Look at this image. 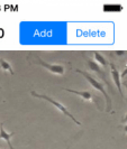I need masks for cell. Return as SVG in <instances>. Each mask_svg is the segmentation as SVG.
<instances>
[{"label":"cell","mask_w":127,"mask_h":149,"mask_svg":"<svg viewBox=\"0 0 127 149\" xmlns=\"http://www.w3.org/2000/svg\"><path fill=\"white\" fill-rule=\"evenodd\" d=\"M27 60L29 61L30 63H33V64H38V65L43 66L47 71H50L51 73L59 75H63L67 72V68L70 67V63H56V64L46 63L45 61H43L38 55L34 54V53H32L29 56H27Z\"/></svg>","instance_id":"6da1fadb"},{"label":"cell","mask_w":127,"mask_h":149,"mask_svg":"<svg viewBox=\"0 0 127 149\" xmlns=\"http://www.w3.org/2000/svg\"><path fill=\"white\" fill-rule=\"evenodd\" d=\"M78 73H80V74H82L86 79H87V81L95 88L96 90L98 91H100L102 94H104V97H105V100H106V108H107V111H110V109H112V101H110V97H108V94H107V92H106L105 90V86H104V84L102 83H100V81H97L93 76L91 74H89L88 72H84V71H81V70H79V68H76L75 70Z\"/></svg>","instance_id":"7a4b0ae2"},{"label":"cell","mask_w":127,"mask_h":149,"mask_svg":"<svg viewBox=\"0 0 127 149\" xmlns=\"http://www.w3.org/2000/svg\"><path fill=\"white\" fill-rule=\"evenodd\" d=\"M32 95H33V97H38V99H44V100H46V101H48V102H50V103H52V104L54 105V107H55L58 110H60V111L62 112L63 114H65L67 117H69V118L72 120L74 123H76L78 126H81V123H80L78 120L75 119L74 117H73V116H72L70 112L67 111V108H65V107H64L63 104H61L60 102L55 101L54 99H52V97H47V95H45V94H38V93H36L35 91H33V92H32Z\"/></svg>","instance_id":"3957f363"},{"label":"cell","mask_w":127,"mask_h":149,"mask_svg":"<svg viewBox=\"0 0 127 149\" xmlns=\"http://www.w3.org/2000/svg\"><path fill=\"white\" fill-rule=\"evenodd\" d=\"M86 65H87V67H88V70H89L90 72L96 73L99 77H101L102 80H105V72H104L102 68H100V65L98 63H96L95 61L90 60L88 57H86Z\"/></svg>","instance_id":"277c9868"},{"label":"cell","mask_w":127,"mask_h":149,"mask_svg":"<svg viewBox=\"0 0 127 149\" xmlns=\"http://www.w3.org/2000/svg\"><path fill=\"white\" fill-rule=\"evenodd\" d=\"M109 66H110V68H112V80H114V82H115V84H116V86L118 88L119 93L121 94V95H124V94H123V90H121V79H120L119 72H118V70L116 68V66H115L112 63H109Z\"/></svg>","instance_id":"5b68a950"},{"label":"cell","mask_w":127,"mask_h":149,"mask_svg":"<svg viewBox=\"0 0 127 149\" xmlns=\"http://www.w3.org/2000/svg\"><path fill=\"white\" fill-rule=\"evenodd\" d=\"M67 92H71V93H74L76 95L81 97L82 99L87 100V101H95L96 102V97L93 95L92 92L90 91H76V90H71V89H64Z\"/></svg>","instance_id":"8992f818"},{"label":"cell","mask_w":127,"mask_h":149,"mask_svg":"<svg viewBox=\"0 0 127 149\" xmlns=\"http://www.w3.org/2000/svg\"><path fill=\"white\" fill-rule=\"evenodd\" d=\"M13 134H15L14 132H6L5 131V129H4V122H1L0 123V139H5L6 142L8 143V146L10 147V149H14V147L11 146V143H10V138L13 137Z\"/></svg>","instance_id":"52a82bcc"},{"label":"cell","mask_w":127,"mask_h":149,"mask_svg":"<svg viewBox=\"0 0 127 149\" xmlns=\"http://www.w3.org/2000/svg\"><path fill=\"white\" fill-rule=\"evenodd\" d=\"M0 68H1L2 71H5V72H8V73H10V74H14L13 67L10 66V64H9L6 60H4V58H0Z\"/></svg>","instance_id":"ba28073f"},{"label":"cell","mask_w":127,"mask_h":149,"mask_svg":"<svg viewBox=\"0 0 127 149\" xmlns=\"http://www.w3.org/2000/svg\"><path fill=\"white\" fill-rule=\"evenodd\" d=\"M95 58H96V61H97L98 63H100L104 67L107 66V61L105 60V57L99 52H95Z\"/></svg>","instance_id":"9c48e42d"},{"label":"cell","mask_w":127,"mask_h":149,"mask_svg":"<svg viewBox=\"0 0 127 149\" xmlns=\"http://www.w3.org/2000/svg\"><path fill=\"white\" fill-rule=\"evenodd\" d=\"M4 36H5V30L0 28V38H2Z\"/></svg>","instance_id":"30bf717a"}]
</instances>
